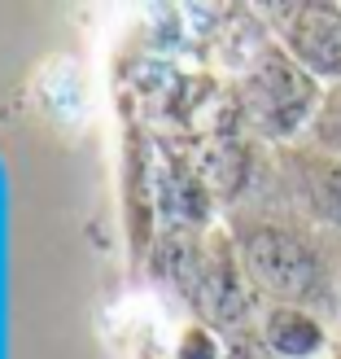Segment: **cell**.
Masks as SVG:
<instances>
[{"label": "cell", "instance_id": "5b68a950", "mask_svg": "<svg viewBox=\"0 0 341 359\" xmlns=\"http://www.w3.org/2000/svg\"><path fill=\"white\" fill-rule=\"evenodd\" d=\"M298 180L315 219H324L328 228H341V158L307 154L298 163Z\"/></svg>", "mask_w": 341, "mask_h": 359}, {"label": "cell", "instance_id": "3957f363", "mask_svg": "<svg viewBox=\"0 0 341 359\" xmlns=\"http://www.w3.org/2000/svg\"><path fill=\"white\" fill-rule=\"evenodd\" d=\"M267 13L276 18V44L315 83H341V5L302 0V5H276Z\"/></svg>", "mask_w": 341, "mask_h": 359}, {"label": "cell", "instance_id": "8992f818", "mask_svg": "<svg viewBox=\"0 0 341 359\" xmlns=\"http://www.w3.org/2000/svg\"><path fill=\"white\" fill-rule=\"evenodd\" d=\"M311 145L315 154H328V158H341V83L324 88V97H319L315 114H311Z\"/></svg>", "mask_w": 341, "mask_h": 359}, {"label": "cell", "instance_id": "277c9868", "mask_svg": "<svg viewBox=\"0 0 341 359\" xmlns=\"http://www.w3.org/2000/svg\"><path fill=\"white\" fill-rule=\"evenodd\" d=\"M258 342L272 359H319L328 351V329L307 307L267 302L258 316Z\"/></svg>", "mask_w": 341, "mask_h": 359}, {"label": "cell", "instance_id": "6da1fadb", "mask_svg": "<svg viewBox=\"0 0 341 359\" xmlns=\"http://www.w3.org/2000/svg\"><path fill=\"white\" fill-rule=\"evenodd\" d=\"M237 255L249 285L272 302H289V307L315 311V302L333 294L328 285V263L319 255V245L289 224H249L237 237Z\"/></svg>", "mask_w": 341, "mask_h": 359}, {"label": "cell", "instance_id": "7a4b0ae2", "mask_svg": "<svg viewBox=\"0 0 341 359\" xmlns=\"http://www.w3.org/2000/svg\"><path fill=\"white\" fill-rule=\"evenodd\" d=\"M319 97H324V83H315L280 44L267 48L237 83V105L249 132L272 140V145L293 140L311 128Z\"/></svg>", "mask_w": 341, "mask_h": 359}, {"label": "cell", "instance_id": "52a82bcc", "mask_svg": "<svg viewBox=\"0 0 341 359\" xmlns=\"http://www.w3.org/2000/svg\"><path fill=\"white\" fill-rule=\"evenodd\" d=\"M179 359H223V346L206 325H193L179 337Z\"/></svg>", "mask_w": 341, "mask_h": 359}, {"label": "cell", "instance_id": "ba28073f", "mask_svg": "<svg viewBox=\"0 0 341 359\" xmlns=\"http://www.w3.org/2000/svg\"><path fill=\"white\" fill-rule=\"evenodd\" d=\"M333 359H341V351H337V355H333Z\"/></svg>", "mask_w": 341, "mask_h": 359}]
</instances>
